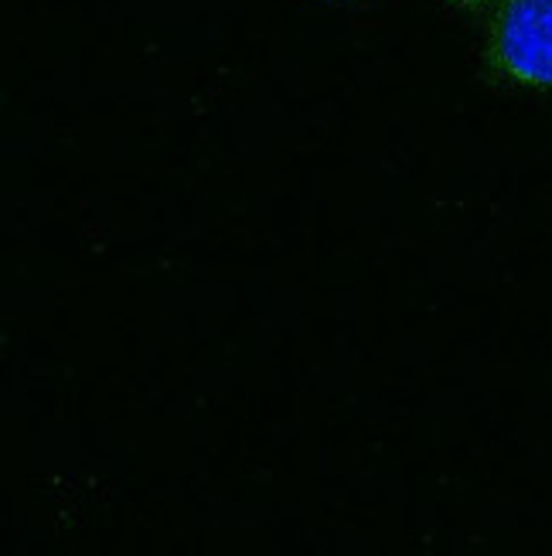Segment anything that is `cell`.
I'll list each match as a JSON object with an SVG mask.
<instances>
[{"label":"cell","mask_w":552,"mask_h":556,"mask_svg":"<svg viewBox=\"0 0 552 556\" xmlns=\"http://www.w3.org/2000/svg\"><path fill=\"white\" fill-rule=\"evenodd\" d=\"M485 62L512 89H552V0H495Z\"/></svg>","instance_id":"cell-1"},{"label":"cell","mask_w":552,"mask_h":556,"mask_svg":"<svg viewBox=\"0 0 552 556\" xmlns=\"http://www.w3.org/2000/svg\"><path fill=\"white\" fill-rule=\"evenodd\" d=\"M444 4L458 8V11H471V14H477V11H491L495 0H444Z\"/></svg>","instance_id":"cell-2"}]
</instances>
